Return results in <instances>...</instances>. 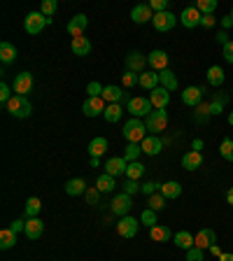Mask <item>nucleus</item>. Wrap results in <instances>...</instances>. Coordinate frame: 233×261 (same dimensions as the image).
Listing matches in <instances>:
<instances>
[{
  "label": "nucleus",
  "instance_id": "nucleus-1",
  "mask_svg": "<svg viewBox=\"0 0 233 261\" xmlns=\"http://www.w3.org/2000/svg\"><path fill=\"white\" fill-rule=\"evenodd\" d=\"M5 107H7V112L12 114V117H17V119H26L33 112V105H31V101H28L26 96H12Z\"/></svg>",
  "mask_w": 233,
  "mask_h": 261
},
{
  "label": "nucleus",
  "instance_id": "nucleus-2",
  "mask_svg": "<svg viewBox=\"0 0 233 261\" xmlns=\"http://www.w3.org/2000/svg\"><path fill=\"white\" fill-rule=\"evenodd\" d=\"M145 124H142V121L140 119H128L126 121V126H124V138H126L128 140V145H131V142H135V145H140V142L145 140Z\"/></svg>",
  "mask_w": 233,
  "mask_h": 261
},
{
  "label": "nucleus",
  "instance_id": "nucleus-3",
  "mask_svg": "<svg viewBox=\"0 0 233 261\" xmlns=\"http://www.w3.org/2000/svg\"><path fill=\"white\" fill-rule=\"evenodd\" d=\"M152 107H154L152 101H149V98H142V96H135V98L128 101V112L133 114L135 119H140V117H149V114L154 112Z\"/></svg>",
  "mask_w": 233,
  "mask_h": 261
},
{
  "label": "nucleus",
  "instance_id": "nucleus-4",
  "mask_svg": "<svg viewBox=\"0 0 233 261\" xmlns=\"http://www.w3.org/2000/svg\"><path fill=\"white\" fill-rule=\"evenodd\" d=\"M47 24H52V19H47L42 12H31L26 19H24V28H26L28 35H38Z\"/></svg>",
  "mask_w": 233,
  "mask_h": 261
},
{
  "label": "nucleus",
  "instance_id": "nucleus-5",
  "mask_svg": "<svg viewBox=\"0 0 233 261\" xmlns=\"http://www.w3.org/2000/svg\"><path fill=\"white\" fill-rule=\"evenodd\" d=\"M145 126H147V131H152V133H161V131H166L168 112H166V110H154L149 117H145Z\"/></svg>",
  "mask_w": 233,
  "mask_h": 261
},
{
  "label": "nucleus",
  "instance_id": "nucleus-6",
  "mask_svg": "<svg viewBox=\"0 0 233 261\" xmlns=\"http://www.w3.org/2000/svg\"><path fill=\"white\" fill-rule=\"evenodd\" d=\"M154 28L159 31V33H166V31H170V28H175V24H177V17H175L173 12H156L152 19Z\"/></svg>",
  "mask_w": 233,
  "mask_h": 261
},
{
  "label": "nucleus",
  "instance_id": "nucleus-7",
  "mask_svg": "<svg viewBox=\"0 0 233 261\" xmlns=\"http://www.w3.org/2000/svg\"><path fill=\"white\" fill-rule=\"evenodd\" d=\"M117 233H119L121 238H133V235L138 233V219L131 217V214L121 217V219L117 221Z\"/></svg>",
  "mask_w": 233,
  "mask_h": 261
},
{
  "label": "nucleus",
  "instance_id": "nucleus-8",
  "mask_svg": "<svg viewBox=\"0 0 233 261\" xmlns=\"http://www.w3.org/2000/svg\"><path fill=\"white\" fill-rule=\"evenodd\" d=\"M203 94H205L203 87H186L184 91H182V103L189 107H196L203 103Z\"/></svg>",
  "mask_w": 233,
  "mask_h": 261
},
{
  "label": "nucleus",
  "instance_id": "nucleus-9",
  "mask_svg": "<svg viewBox=\"0 0 233 261\" xmlns=\"http://www.w3.org/2000/svg\"><path fill=\"white\" fill-rule=\"evenodd\" d=\"M133 208V201H131V196L128 194H117L112 198V212L119 214V217H126Z\"/></svg>",
  "mask_w": 233,
  "mask_h": 261
},
{
  "label": "nucleus",
  "instance_id": "nucleus-10",
  "mask_svg": "<svg viewBox=\"0 0 233 261\" xmlns=\"http://www.w3.org/2000/svg\"><path fill=\"white\" fill-rule=\"evenodd\" d=\"M193 240H196V247L198 249H210L217 242V233H214L212 228H200L198 233L193 235Z\"/></svg>",
  "mask_w": 233,
  "mask_h": 261
},
{
  "label": "nucleus",
  "instance_id": "nucleus-11",
  "mask_svg": "<svg viewBox=\"0 0 233 261\" xmlns=\"http://www.w3.org/2000/svg\"><path fill=\"white\" fill-rule=\"evenodd\" d=\"M145 61H147L145 54L131 52L126 56V70H131V73H135V75H142L145 73Z\"/></svg>",
  "mask_w": 233,
  "mask_h": 261
},
{
  "label": "nucleus",
  "instance_id": "nucleus-12",
  "mask_svg": "<svg viewBox=\"0 0 233 261\" xmlns=\"http://www.w3.org/2000/svg\"><path fill=\"white\" fill-rule=\"evenodd\" d=\"M31 89H33V75L31 73L17 75V80H14V94L26 96V94H31Z\"/></svg>",
  "mask_w": 233,
  "mask_h": 261
},
{
  "label": "nucleus",
  "instance_id": "nucleus-13",
  "mask_svg": "<svg viewBox=\"0 0 233 261\" xmlns=\"http://www.w3.org/2000/svg\"><path fill=\"white\" fill-rule=\"evenodd\" d=\"M105 101H103V98H87V101H84V105H82V110H84V114H87V117H98V114H103L105 112Z\"/></svg>",
  "mask_w": 233,
  "mask_h": 261
},
{
  "label": "nucleus",
  "instance_id": "nucleus-14",
  "mask_svg": "<svg viewBox=\"0 0 233 261\" xmlns=\"http://www.w3.org/2000/svg\"><path fill=\"white\" fill-rule=\"evenodd\" d=\"M140 147H142V154L156 156L161 149H163V142H161V138H156V135H147L145 140L140 142Z\"/></svg>",
  "mask_w": 233,
  "mask_h": 261
},
{
  "label": "nucleus",
  "instance_id": "nucleus-15",
  "mask_svg": "<svg viewBox=\"0 0 233 261\" xmlns=\"http://www.w3.org/2000/svg\"><path fill=\"white\" fill-rule=\"evenodd\" d=\"M147 63L154 68V70H159V73H163L168 68V54L161 52V49H154L152 54H147Z\"/></svg>",
  "mask_w": 233,
  "mask_h": 261
},
{
  "label": "nucleus",
  "instance_id": "nucleus-16",
  "mask_svg": "<svg viewBox=\"0 0 233 261\" xmlns=\"http://www.w3.org/2000/svg\"><path fill=\"white\" fill-rule=\"evenodd\" d=\"M107 175H112V177H117V175H126V168H128V161L124 159V156H112V159H107Z\"/></svg>",
  "mask_w": 233,
  "mask_h": 261
},
{
  "label": "nucleus",
  "instance_id": "nucleus-17",
  "mask_svg": "<svg viewBox=\"0 0 233 261\" xmlns=\"http://www.w3.org/2000/svg\"><path fill=\"white\" fill-rule=\"evenodd\" d=\"M149 101H152V105L156 107V110H166V105L170 103V94H168V89L156 87L152 94H149Z\"/></svg>",
  "mask_w": 233,
  "mask_h": 261
},
{
  "label": "nucleus",
  "instance_id": "nucleus-18",
  "mask_svg": "<svg viewBox=\"0 0 233 261\" xmlns=\"http://www.w3.org/2000/svg\"><path fill=\"white\" fill-rule=\"evenodd\" d=\"M200 19H203V14H200L196 7H186V10H182V26L184 28L200 26Z\"/></svg>",
  "mask_w": 233,
  "mask_h": 261
},
{
  "label": "nucleus",
  "instance_id": "nucleus-19",
  "mask_svg": "<svg viewBox=\"0 0 233 261\" xmlns=\"http://www.w3.org/2000/svg\"><path fill=\"white\" fill-rule=\"evenodd\" d=\"M89 26V19L84 17V14H77V17H73L70 19V24H68V33L75 38H82V33H84V28Z\"/></svg>",
  "mask_w": 233,
  "mask_h": 261
},
{
  "label": "nucleus",
  "instance_id": "nucleus-20",
  "mask_svg": "<svg viewBox=\"0 0 233 261\" xmlns=\"http://www.w3.org/2000/svg\"><path fill=\"white\" fill-rule=\"evenodd\" d=\"M42 228H45V224H42L38 217H28L26 219V228H24V233H26L28 240H38L42 235Z\"/></svg>",
  "mask_w": 233,
  "mask_h": 261
},
{
  "label": "nucleus",
  "instance_id": "nucleus-21",
  "mask_svg": "<svg viewBox=\"0 0 233 261\" xmlns=\"http://www.w3.org/2000/svg\"><path fill=\"white\" fill-rule=\"evenodd\" d=\"M131 19H133L135 24H147V21L154 19V10L149 5H135L133 12H131Z\"/></svg>",
  "mask_w": 233,
  "mask_h": 261
},
{
  "label": "nucleus",
  "instance_id": "nucleus-22",
  "mask_svg": "<svg viewBox=\"0 0 233 261\" xmlns=\"http://www.w3.org/2000/svg\"><path fill=\"white\" fill-rule=\"evenodd\" d=\"M200 163H203V154H200L198 149H191V152H186L182 156V166L186 170H196V168H200Z\"/></svg>",
  "mask_w": 233,
  "mask_h": 261
},
{
  "label": "nucleus",
  "instance_id": "nucleus-23",
  "mask_svg": "<svg viewBox=\"0 0 233 261\" xmlns=\"http://www.w3.org/2000/svg\"><path fill=\"white\" fill-rule=\"evenodd\" d=\"M70 49H73L75 56H89V52H91V42H89V38H75L73 42H70Z\"/></svg>",
  "mask_w": 233,
  "mask_h": 261
},
{
  "label": "nucleus",
  "instance_id": "nucleus-24",
  "mask_svg": "<svg viewBox=\"0 0 233 261\" xmlns=\"http://www.w3.org/2000/svg\"><path fill=\"white\" fill-rule=\"evenodd\" d=\"M175 245L180 249H184V252H189L191 247H196V240H193V235L189 233V231H180V233H175Z\"/></svg>",
  "mask_w": 233,
  "mask_h": 261
},
{
  "label": "nucleus",
  "instance_id": "nucleus-25",
  "mask_svg": "<svg viewBox=\"0 0 233 261\" xmlns=\"http://www.w3.org/2000/svg\"><path fill=\"white\" fill-rule=\"evenodd\" d=\"M159 73H154V70H145V73L140 75V87L142 89H149V91H154V89L159 87Z\"/></svg>",
  "mask_w": 233,
  "mask_h": 261
},
{
  "label": "nucleus",
  "instance_id": "nucleus-26",
  "mask_svg": "<svg viewBox=\"0 0 233 261\" xmlns=\"http://www.w3.org/2000/svg\"><path fill=\"white\" fill-rule=\"evenodd\" d=\"M103 101H107V105L110 103H119L124 101V89L121 87H103V96H100Z\"/></svg>",
  "mask_w": 233,
  "mask_h": 261
},
{
  "label": "nucleus",
  "instance_id": "nucleus-27",
  "mask_svg": "<svg viewBox=\"0 0 233 261\" xmlns=\"http://www.w3.org/2000/svg\"><path fill=\"white\" fill-rule=\"evenodd\" d=\"M159 194H163L166 198H180L182 184H177V182H163V184H159Z\"/></svg>",
  "mask_w": 233,
  "mask_h": 261
},
{
  "label": "nucleus",
  "instance_id": "nucleus-28",
  "mask_svg": "<svg viewBox=\"0 0 233 261\" xmlns=\"http://www.w3.org/2000/svg\"><path fill=\"white\" fill-rule=\"evenodd\" d=\"M87 191V182L82 180V177H73V180L66 182V194L68 196H80Z\"/></svg>",
  "mask_w": 233,
  "mask_h": 261
},
{
  "label": "nucleus",
  "instance_id": "nucleus-29",
  "mask_svg": "<svg viewBox=\"0 0 233 261\" xmlns=\"http://www.w3.org/2000/svg\"><path fill=\"white\" fill-rule=\"evenodd\" d=\"M105 152H107V140L105 138H93V140L89 142V154H91L93 159H100Z\"/></svg>",
  "mask_w": 233,
  "mask_h": 261
},
{
  "label": "nucleus",
  "instance_id": "nucleus-30",
  "mask_svg": "<svg viewBox=\"0 0 233 261\" xmlns=\"http://www.w3.org/2000/svg\"><path fill=\"white\" fill-rule=\"evenodd\" d=\"M14 59H17V49H14V45H10V42H0V61H3L5 66H10V63H14Z\"/></svg>",
  "mask_w": 233,
  "mask_h": 261
},
{
  "label": "nucleus",
  "instance_id": "nucleus-31",
  "mask_svg": "<svg viewBox=\"0 0 233 261\" xmlns=\"http://www.w3.org/2000/svg\"><path fill=\"white\" fill-rule=\"evenodd\" d=\"M114 187H117V184H114V177L112 175H100L98 180H96V189H98L100 194H110V191H114Z\"/></svg>",
  "mask_w": 233,
  "mask_h": 261
},
{
  "label": "nucleus",
  "instance_id": "nucleus-32",
  "mask_svg": "<svg viewBox=\"0 0 233 261\" xmlns=\"http://www.w3.org/2000/svg\"><path fill=\"white\" fill-rule=\"evenodd\" d=\"M14 245H17V233H14L10 226L3 228V231H0V247H3V249H12Z\"/></svg>",
  "mask_w": 233,
  "mask_h": 261
},
{
  "label": "nucleus",
  "instance_id": "nucleus-33",
  "mask_svg": "<svg viewBox=\"0 0 233 261\" xmlns=\"http://www.w3.org/2000/svg\"><path fill=\"white\" fill-rule=\"evenodd\" d=\"M121 105L119 103H110V105L105 107V112H103V117H105V121H110V124H114V121H119L121 119Z\"/></svg>",
  "mask_w": 233,
  "mask_h": 261
},
{
  "label": "nucleus",
  "instance_id": "nucleus-34",
  "mask_svg": "<svg viewBox=\"0 0 233 261\" xmlns=\"http://www.w3.org/2000/svg\"><path fill=\"white\" fill-rule=\"evenodd\" d=\"M159 80L161 84H163V89H168V91H173V89H177V77H175L173 70H163V73H159Z\"/></svg>",
  "mask_w": 233,
  "mask_h": 261
},
{
  "label": "nucleus",
  "instance_id": "nucleus-35",
  "mask_svg": "<svg viewBox=\"0 0 233 261\" xmlns=\"http://www.w3.org/2000/svg\"><path fill=\"white\" fill-rule=\"evenodd\" d=\"M224 77H226V75H224V70H221L219 66H212L207 70V82H210L212 87H221V84H224Z\"/></svg>",
  "mask_w": 233,
  "mask_h": 261
},
{
  "label": "nucleus",
  "instance_id": "nucleus-36",
  "mask_svg": "<svg viewBox=\"0 0 233 261\" xmlns=\"http://www.w3.org/2000/svg\"><path fill=\"white\" fill-rule=\"evenodd\" d=\"M149 238L156 242H166L168 238H170V231H168V226H159V224H156V226L149 228Z\"/></svg>",
  "mask_w": 233,
  "mask_h": 261
},
{
  "label": "nucleus",
  "instance_id": "nucleus-37",
  "mask_svg": "<svg viewBox=\"0 0 233 261\" xmlns=\"http://www.w3.org/2000/svg\"><path fill=\"white\" fill-rule=\"evenodd\" d=\"M145 173V166L140 163V161H131L126 168V180H140Z\"/></svg>",
  "mask_w": 233,
  "mask_h": 261
},
{
  "label": "nucleus",
  "instance_id": "nucleus-38",
  "mask_svg": "<svg viewBox=\"0 0 233 261\" xmlns=\"http://www.w3.org/2000/svg\"><path fill=\"white\" fill-rule=\"evenodd\" d=\"M147 203H149V210H154V212H159V210L166 208V196H163V194H152Z\"/></svg>",
  "mask_w": 233,
  "mask_h": 261
},
{
  "label": "nucleus",
  "instance_id": "nucleus-39",
  "mask_svg": "<svg viewBox=\"0 0 233 261\" xmlns=\"http://www.w3.org/2000/svg\"><path fill=\"white\" fill-rule=\"evenodd\" d=\"M40 208H42V201H40V198H35V196L26 201V214H28V217H38Z\"/></svg>",
  "mask_w": 233,
  "mask_h": 261
},
{
  "label": "nucleus",
  "instance_id": "nucleus-40",
  "mask_svg": "<svg viewBox=\"0 0 233 261\" xmlns=\"http://www.w3.org/2000/svg\"><path fill=\"white\" fill-rule=\"evenodd\" d=\"M214 7H217V0H198V5H196V10H198L203 17L205 14H212Z\"/></svg>",
  "mask_w": 233,
  "mask_h": 261
},
{
  "label": "nucleus",
  "instance_id": "nucleus-41",
  "mask_svg": "<svg viewBox=\"0 0 233 261\" xmlns=\"http://www.w3.org/2000/svg\"><path fill=\"white\" fill-rule=\"evenodd\" d=\"M219 154L224 156L226 161H233V140H231V138H224V140H221Z\"/></svg>",
  "mask_w": 233,
  "mask_h": 261
},
{
  "label": "nucleus",
  "instance_id": "nucleus-42",
  "mask_svg": "<svg viewBox=\"0 0 233 261\" xmlns=\"http://www.w3.org/2000/svg\"><path fill=\"white\" fill-rule=\"evenodd\" d=\"M140 154H142V147H140V145H135V142H131V145L126 147V156H124V159L131 163V161H138Z\"/></svg>",
  "mask_w": 233,
  "mask_h": 261
},
{
  "label": "nucleus",
  "instance_id": "nucleus-43",
  "mask_svg": "<svg viewBox=\"0 0 233 261\" xmlns=\"http://www.w3.org/2000/svg\"><path fill=\"white\" fill-rule=\"evenodd\" d=\"M121 82H124V87H126V89H131V87H135V84H140V75L126 70V73L121 75Z\"/></svg>",
  "mask_w": 233,
  "mask_h": 261
},
{
  "label": "nucleus",
  "instance_id": "nucleus-44",
  "mask_svg": "<svg viewBox=\"0 0 233 261\" xmlns=\"http://www.w3.org/2000/svg\"><path fill=\"white\" fill-rule=\"evenodd\" d=\"M56 7H59V3H56V0H45V3H42V7H40V12L45 14L47 19H52L54 12H56Z\"/></svg>",
  "mask_w": 233,
  "mask_h": 261
},
{
  "label": "nucleus",
  "instance_id": "nucleus-45",
  "mask_svg": "<svg viewBox=\"0 0 233 261\" xmlns=\"http://www.w3.org/2000/svg\"><path fill=\"white\" fill-rule=\"evenodd\" d=\"M140 221H142V224H147V226L152 228V226H156V212H154V210H142V214H140Z\"/></svg>",
  "mask_w": 233,
  "mask_h": 261
},
{
  "label": "nucleus",
  "instance_id": "nucleus-46",
  "mask_svg": "<svg viewBox=\"0 0 233 261\" xmlns=\"http://www.w3.org/2000/svg\"><path fill=\"white\" fill-rule=\"evenodd\" d=\"M87 94H89V98H98V96H103V87H100L98 82H89Z\"/></svg>",
  "mask_w": 233,
  "mask_h": 261
},
{
  "label": "nucleus",
  "instance_id": "nucleus-47",
  "mask_svg": "<svg viewBox=\"0 0 233 261\" xmlns=\"http://www.w3.org/2000/svg\"><path fill=\"white\" fill-rule=\"evenodd\" d=\"M140 189H142V187L138 184V180H126V184H124V194L133 196V194H138Z\"/></svg>",
  "mask_w": 233,
  "mask_h": 261
},
{
  "label": "nucleus",
  "instance_id": "nucleus-48",
  "mask_svg": "<svg viewBox=\"0 0 233 261\" xmlns=\"http://www.w3.org/2000/svg\"><path fill=\"white\" fill-rule=\"evenodd\" d=\"M196 112H198V119L200 121H205L207 117H210V103H200V105H196Z\"/></svg>",
  "mask_w": 233,
  "mask_h": 261
},
{
  "label": "nucleus",
  "instance_id": "nucleus-49",
  "mask_svg": "<svg viewBox=\"0 0 233 261\" xmlns=\"http://www.w3.org/2000/svg\"><path fill=\"white\" fill-rule=\"evenodd\" d=\"M98 194H100V191H98L96 187H89L87 191H84V196H87V203H89V205H96V203H98Z\"/></svg>",
  "mask_w": 233,
  "mask_h": 261
},
{
  "label": "nucleus",
  "instance_id": "nucleus-50",
  "mask_svg": "<svg viewBox=\"0 0 233 261\" xmlns=\"http://www.w3.org/2000/svg\"><path fill=\"white\" fill-rule=\"evenodd\" d=\"M186 261H203V249L191 247L189 252H186Z\"/></svg>",
  "mask_w": 233,
  "mask_h": 261
},
{
  "label": "nucleus",
  "instance_id": "nucleus-51",
  "mask_svg": "<svg viewBox=\"0 0 233 261\" xmlns=\"http://www.w3.org/2000/svg\"><path fill=\"white\" fill-rule=\"evenodd\" d=\"M10 98H12V91H10V87L3 82V84H0V101L7 105V103H10Z\"/></svg>",
  "mask_w": 233,
  "mask_h": 261
},
{
  "label": "nucleus",
  "instance_id": "nucleus-52",
  "mask_svg": "<svg viewBox=\"0 0 233 261\" xmlns=\"http://www.w3.org/2000/svg\"><path fill=\"white\" fill-rule=\"evenodd\" d=\"M149 7H152V10H156V12H166L168 0H152V3H149Z\"/></svg>",
  "mask_w": 233,
  "mask_h": 261
},
{
  "label": "nucleus",
  "instance_id": "nucleus-53",
  "mask_svg": "<svg viewBox=\"0 0 233 261\" xmlns=\"http://www.w3.org/2000/svg\"><path fill=\"white\" fill-rule=\"evenodd\" d=\"M156 189H159V184H154V182H147V184L140 189V191H142V194H147V196H152Z\"/></svg>",
  "mask_w": 233,
  "mask_h": 261
},
{
  "label": "nucleus",
  "instance_id": "nucleus-54",
  "mask_svg": "<svg viewBox=\"0 0 233 261\" xmlns=\"http://www.w3.org/2000/svg\"><path fill=\"white\" fill-rule=\"evenodd\" d=\"M224 59H226L228 63H233V40L228 42V45H224Z\"/></svg>",
  "mask_w": 233,
  "mask_h": 261
},
{
  "label": "nucleus",
  "instance_id": "nucleus-55",
  "mask_svg": "<svg viewBox=\"0 0 233 261\" xmlns=\"http://www.w3.org/2000/svg\"><path fill=\"white\" fill-rule=\"evenodd\" d=\"M200 26H205V28H212V26H214V17H212V14H205V17L200 19Z\"/></svg>",
  "mask_w": 233,
  "mask_h": 261
},
{
  "label": "nucleus",
  "instance_id": "nucleus-56",
  "mask_svg": "<svg viewBox=\"0 0 233 261\" xmlns=\"http://www.w3.org/2000/svg\"><path fill=\"white\" fill-rule=\"evenodd\" d=\"M10 228H12L14 233H17V231H21V228H26V221H19V219H17V221H12V224H10Z\"/></svg>",
  "mask_w": 233,
  "mask_h": 261
},
{
  "label": "nucleus",
  "instance_id": "nucleus-57",
  "mask_svg": "<svg viewBox=\"0 0 233 261\" xmlns=\"http://www.w3.org/2000/svg\"><path fill=\"white\" fill-rule=\"evenodd\" d=\"M217 40H219V42H221V45H228V42H231V40H228V35H226V33H224V31H221V33H219V35H217Z\"/></svg>",
  "mask_w": 233,
  "mask_h": 261
},
{
  "label": "nucleus",
  "instance_id": "nucleus-58",
  "mask_svg": "<svg viewBox=\"0 0 233 261\" xmlns=\"http://www.w3.org/2000/svg\"><path fill=\"white\" fill-rule=\"evenodd\" d=\"M221 26H224V28H231V26H233V19H231V17H224V19H221Z\"/></svg>",
  "mask_w": 233,
  "mask_h": 261
},
{
  "label": "nucleus",
  "instance_id": "nucleus-59",
  "mask_svg": "<svg viewBox=\"0 0 233 261\" xmlns=\"http://www.w3.org/2000/svg\"><path fill=\"white\" fill-rule=\"evenodd\" d=\"M210 252H212V254H217V256H221V249L217 247V245H212V247H210Z\"/></svg>",
  "mask_w": 233,
  "mask_h": 261
},
{
  "label": "nucleus",
  "instance_id": "nucleus-60",
  "mask_svg": "<svg viewBox=\"0 0 233 261\" xmlns=\"http://www.w3.org/2000/svg\"><path fill=\"white\" fill-rule=\"evenodd\" d=\"M219 261H233V254H224V252H221Z\"/></svg>",
  "mask_w": 233,
  "mask_h": 261
},
{
  "label": "nucleus",
  "instance_id": "nucleus-61",
  "mask_svg": "<svg viewBox=\"0 0 233 261\" xmlns=\"http://www.w3.org/2000/svg\"><path fill=\"white\" fill-rule=\"evenodd\" d=\"M228 124H231V126H233V112L228 114Z\"/></svg>",
  "mask_w": 233,
  "mask_h": 261
},
{
  "label": "nucleus",
  "instance_id": "nucleus-62",
  "mask_svg": "<svg viewBox=\"0 0 233 261\" xmlns=\"http://www.w3.org/2000/svg\"><path fill=\"white\" fill-rule=\"evenodd\" d=\"M231 19H233V10H231Z\"/></svg>",
  "mask_w": 233,
  "mask_h": 261
},
{
  "label": "nucleus",
  "instance_id": "nucleus-63",
  "mask_svg": "<svg viewBox=\"0 0 233 261\" xmlns=\"http://www.w3.org/2000/svg\"><path fill=\"white\" fill-rule=\"evenodd\" d=\"M231 94H233V89H231Z\"/></svg>",
  "mask_w": 233,
  "mask_h": 261
}]
</instances>
